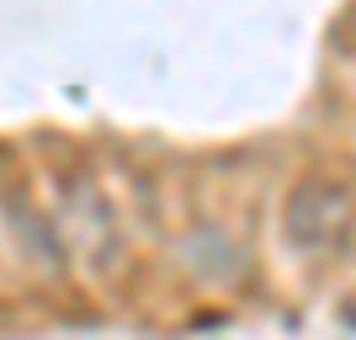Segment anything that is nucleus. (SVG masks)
Instances as JSON below:
<instances>
[{"label": "nucleus", "mask_w": 356, "mask_h": 340, "mask_svg": "<svg viewBox=\"0 0 356 340\" xmlns=\"http://www.w3.org/2000/svg\"><path fill=\"white\" fill-rule=\"evenodd\" d=\"M341 223H346V197L335 186H303L287 207V234L298 245H325V239H335Z\"/></svg>", "instance_id": "nucleus-1"}]
</instances>
